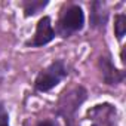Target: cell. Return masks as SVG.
I'll return each mask as SVG.
<instances>
[{
  "label": "cell",
  "mask_w": 126,
  "mask_h": 126,
  "mask_svg": "<svg viewBox=\"0 0 126 126\" xmlns=\"http://www.w3.org/2000/svg\"><path fill=\"white\" fill-rule=\"evenodd\" d=\"M68 76H70L68 64L64 59L58 58L37 73L33 82V88L39 94H47L52 89H55L62 80H65Z\"/></svg>",
  "instance_id": "3"
},
{
  "label": "cell",
  "mask_w": 126,
  "mask_h": 126,
  "mask_svg": "<svg viewBox=\"0 0 126 126\" xmlns=\"http://www.w3.org/2000/svg\"><path fill=\"white\" fill-rule=\"evenodd\" d=\"M120 61H122V65H125V46H122L120 49Z\"/></svg>",
  "instance_id": "12"
},
{
  "label": "cell",
  "mask_w": 126,
  "mask_h": 126,
  "mask_svg": "<svg viewBox=\"0 0 126 126\" xmlns=\"http://www.w3.org/2000/svg\"><path fill=\"white\" fill-rule=\"evenodd\" d=\"M86 25L85 11L79 3H64L59 8L58 18L55 22V34L61 39H70L80 33Z\"/></svg>",
  "instance_id": "2"
},
{
  "label": "cell",
  "mask_w": 126,
  "mask_h": 126,
  "mask_svg": "<svg viewBox=\"0 0 126 126\" xmlns=\"http://www.w3.org/2000/svg\"><path fill=\"white\" fill-rule=\"evenodd\" d=\"M36 126H58V123L53 119H42L36 123Z\"/></svg>",
  "instance_id": "11"
},
{
  "label": "cell",
  "mask_w": 126,
  "mask_h": 126,
  "mask_svg": "<svg viewBox=\"0 0 126 126\" xmlns=\"http://www.w3.org/2000/svg\"><path fill=\"white\" fill-rule=\"evenodd\" d=\"M126 34V14L125 12H117L114 15V36L119 43L123 42Z\"/></svg>",
  "instance_id": "9"
},
{
  "label": "cell",
  "mask_w": 126,
  "mask_h": 126,
  "mask_svg": "<svg viewBox=\"0 0 126 126\" xmlns=\"http://www.w3.org/2000/svg\"><path fill=\"white\" fill-rule=\"evenodd\" d=\"M0 126H11V117L9 111L5 105V102L0 101Z\"/></svg>",
  "instance_id": "10"
},
{
  "label": "cell",
  "mask_w": 126,
  "mask_h": 126,
  "mask_svg": "<svg viewBox=\"0 0 126 126\" xmlns=\"http://www.w3.org/2000/svg\"><path fill=\"white\" fill-rule=\"evenodd\" d=\"M49 3H50L49 0H22L19 6L22 9L24 18H33L42 14L49 6Z\"/></svg>",
  "instance_id": "8"
},
{
  "label": "cell",
  "mask_w": 126,
  "mask_h": 126,
  "mask_svg": "<svg viewBox=\"0 0 126 126\" xmlns=\"http://www.w3.org/2000/svg\"><path fill=\"white\" fill-rule=\"evenodd\" d=\"M55 37H56V34L53 30L52 18L49 15H43L37 19L34 34L24 42V46L25 47H34V49L43 47V46H47L49 43H52L55 40Z\"/></svg>",
  "instance_id": "6"
},
{
  "label": "cell",
  "mask_w": 126,
  "mask_h": 126,
  "mask_svg": "<svg viewBox=\"0 0 126 126\" xmlns=\"http://www.w3.org/2000/svg\"><path fill=\"white\" fill-rule=\"evenodd\" d=\"M96 68L101 74V80L104 85L107 86H120L123 82H125V77H126V71L125 68H119L114 61H113V56L108 50L102 52L98 59H96Z\"/></svg>",
  "instance_id": "5"
},
{
  "label": "cell",
  "mask_w": 126,
  "mask_h": 126,
  "mask_svg": "<svg viewBox=\"0 0 126 126\" xmlns=\"http://www.w3.org/2000/svg\"><path fill=\"white\" fill-rule=\"evenodd\" d=\"M110 19V9L104 0L89 3V27L92 30H105Z\"/></svg>",
  "instance_id": "7"
},
{
  "label": "cell",
  "mask_w": 126,
  "mask_h": 126,
  "mask_svg": "<svg viewBox=\"0 0 126 126\" xmlns=\"http://www.w3.org/2000/svg\"><path fill=\"white\" fill-rule=\"evenodd\" d=\"M88 89L83 85H76L65 89L55 102L53 113L64 120L65 126H77V114L80 107L88 99Z\"/></svg>",
  "instance_id": "1"
},
{
  "label": "cell",
  "mask_w": 126,
  "mask_h": 126,
  "mask_svg": "<svg viewBox=\"0 0 126 126\" xmlns=\"http://www.w3.org/2000/svg\"><path fill=\"white\" fill-rule=\"evenodd\" d=\"M89 126H120V111L111 102H99L86 110Z\"/></svg>",
  "instance_id": "4"
}]
</instances>
